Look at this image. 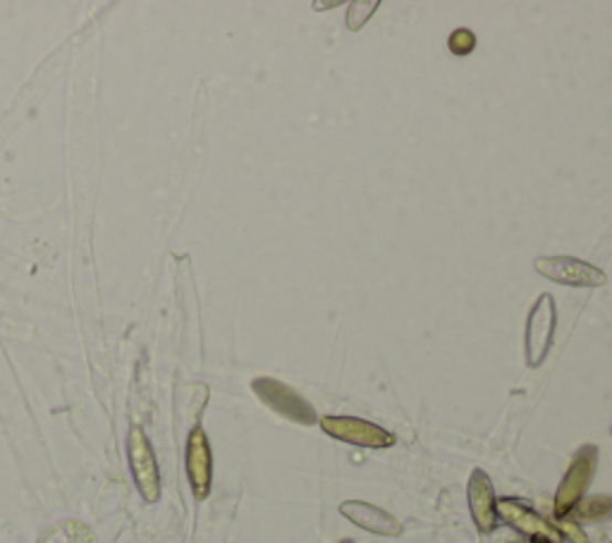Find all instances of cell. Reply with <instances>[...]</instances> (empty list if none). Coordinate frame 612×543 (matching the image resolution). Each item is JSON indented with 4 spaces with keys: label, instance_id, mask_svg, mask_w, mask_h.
I'll return each instance as SVG.
<instances>
[{
    "label": "cell",
    "instance_id": "cell-1",
    "mask_svg": "<svg viewBox=\"0 0 612 543\" xmlns=\"http://www.w3.org/2000/svg\"><path fill=\"white\" fill-rule=\"evenodd\" d=\"M595 465H599V448L584 446L579 448L572 457L570 467H567L564 477L556 493V518L564 520L577 510V505L584 500V493L595 475Z\"/></svg>",
    "mask_w": 612,
    "mask_h": 543
},
{
    "label": "cell",
    "instance_id": "cell-2",
    "mask_svg": "<svg viewBox=\"0 0 612 543\" xmlns=\"http://www.w3.org/2000/svg\"><path fill=\"white\" fill-rule=\"evenodd\" d=\"M558 311L556 299L550 295H541L536 299L527 317V338H524V350H527V364L531 369L541 366L550 352L552 336H556Z\"/></svg>",
    "mask_w": 612,
    "mask_h": 543
},
{
    "label": "cell",
    "instance_id": "cell-3",
    "mask_svg": "<svg viewBox=\"0 0 612 543\" xmlns=\"http://www.w3.org/2000/svg\"><path fill=\"white\" fill-rule=\"evenodd\" d=\"M320 428L335 438L349 443V446H359V448H369V450H383L395 446V436L386 432L383 426H378L373 422L359 419V417H320L318 419Z\"/></svg>",
    "mask_w": 612,
    "mask_h": 543
},
{
    "label": "cell",
    "instance_id": "cell-4",
    "mask_svg": "<svg viewBox=\"0 0 612 543\" xmlns=\"http://www.w3.org/2000/svg\"><path fill=\"white\" fill-rule=\"evenodd\" d=\"M252 388L258 395L261 403H266L273 412L283 414L285 419L304 424V426H314L318 422L316 409L309 403H306V400L297 391L289 388V385H285L283 381L256 379L252 383Z\"/></svg>",
    "mask_w": 612,
    "mask_h": 543
},
{
    "label": "cell",
    "instance_id": "cell-5",
    "mask_svg": "<svg viewBox=\"0 0 612 543\" xmlns=\"http://www.w3.org/2000/svg\"><path fill=\"white\" fill-rule=\"evenodd\" d=\"M536 270L552 283L572 285V288H601L608 283L601 268L574 259V256H541V259H536Z\"/></svg>",
    "mask_w": 612,
    "mask_h": 543
},
{
    "label": "cell",
    "instance_id": "cell-6",
    "mask_svg": "<svg viewBox=\"0 0 612 543\" xmlns=\"http://www.w3.org/2000/svg\"><path fill=\"white\" fill-rule=\"evenodd\" d=\"M127 455H129V469H133V477L139 493L144 496L147 503H156L160 496V475L156 465V455L149 438L144 436L139 426L129 432L127 438Z\"/></svg>",
    "mask_w": 612,
    "mask_h": 543
},
{
    "label": "cell",
    "instance_id": "cell-7",
    "mask_svg": "<svg viewBox=\"0 0 612 543\" xmlns=\"http://www.w3.org/2000/svg\"><path fill=\"white\" fill-rule=\"evenodd\" d=\"M495 510H498V518L517 529L519 534L529 536V539H544L548 543H562L564 536L560 534V529L556 524H550L541 514H536L531 508L521 505L519 500L513 498H503L495 503Z\"/></svg>",
    "mask_w": 612,
    "mask_h": 543
},
{
    "label": "cell",
    "instance_id": "cell-8",
    "mask_svg": "<svg viewBox=\"0 0 612 543\" xmlns=\"http://www.w3.org/2000/svg\"><path fill=\"white\" fill-rule=\"evenodd\" d=\"M187 477L192 483V491L197 500H203L211 493L213 481V455L211 443L203 428H194L187 440Z\"/></svg>",
    "mask_w": 612,
    "mask_h": 543
},
{
    "label": "cell",
    "instance_id": "cell-9",
    "mask_svg": "<svg viewBox=\"0 0 612 543\" xmlns=\"http://www.w3.org/2000/svg\"><path fill=\"white\" fill-rule=\"evenodd\" d=\"M466 500H469V512L472 520L478 526L481 534H493L495 524H498V510H495V498L493 481L484 469H474L469 477V486H466Z\"/></svg>",
    "mask_w": 612,
    "mask_h": 543
},
{
    "label": "cell",
    "instance_id": "cell-10",
    "mask_svg": "<svg viewBox=\"0 0 612 543\" xmlns=\"http://www.w3.org/2000/svg\"><path fill=\"white\" fill-rule=\"evenodd\" d=\"M340 514L352 524H357L359 529H363V532H371L378 536L402 534V524L398 522V518H392V514L386 512L383 508L363 503V500H345L340 505Z\"/></svg>",
    "mask_w": 612,
    "mask_h": 543
},
{
    "label": "cell",
    "instance_id": "cell-11",
    "mask_svg": "<svg viewBox=\"0 0 612 543\" xmlns=\"http://www.w3.org/2000/svg\"><path fill=\"white\" fill-rule=\"evenodd\" d=\"M577 512H579V520H584V522L608 520V518H612V496H593V498L581 500V503L577 505Z\"/></svg>",
    "mask_w": 612,
    "mask_h": 543
},
{
    "label": "cell",
    "instance_id": "cell-12",
    "mask_svg": "<svg viewBox=\"0 0 612 543\" xmlns=\"http://www.w3.org/2000/svg\"><path fill=\"white\" fill-rule=\"evenodd\" d=\"M378 0H355L352 6H349V12H347V26L352 32H359L363 24H367L371 18H373V12L378 10Z\"/></svg>",
    "mask_w": 612,
    "mask_h": 543
},
{
    "label": "cell",
    "instance_id": "cell-13",
    "mask_svg": "<svg viewBox=\"0 0 612 543\" xmlns=\"http://www.w3.org/2000/svg\"><path fill=\"white\" fill-rule=\"evenodd\" d=\"M447 46L455 55H469L476 49V36L472 30H457L450 34Z\"/></svg>",
    "mask_w": 612,
    "mask_h": 543
},
{
    "label": "cell",
    "instance_id": "cell-14",
    "mask_svg": "<svg viewBox=\"0 0 612 543\" xmlns=\"http://www.w3.org/2000/svg\"><path fill=\"white\" fill-rule=\"evenodd\" d=\"M558 529H560V534L564 539H570L574 543H587V534L581 532V529L577 526V522H572L570 518H564V520H558Z\"/></svg>",
    "mask_w": 612,
    "mask_h": 543
},
{
    "label": "cell",
    "instance_id": "cell-15",
    "mask_svg": "<svg viewBox=\"0 0 612 543\" xmlns=\"http://www.w3.org/2000/svg\"><path fill=\"white\" fill-rule=\"evenodd\" d=\"M529 543H548V541H544V539H531Z\"/></svg>",
    "mask_w": 612,
    "mask_h": 543
},
{
    "label": "cell",
    "instance_id": "cell-16",
    "mask_svg": "<svg viewBox=\"0 0 612 543\" xmlns=\"http://www.w3.org/2000/svg\"><path fill=\"white\" fill-rule=\"evenodd\" d=\"M340 543H355V541H349V539H342V541H340Z\"/></svg>",
    "mask_w": 612,
    "mask_h": 543
},
{
    "label": "cell",
    "instance_id": "cell-17",
    "mask_svg": "<svg viewBox=\"0 0 612 543\" xmlns=\"http://www.w3.org/2000/svg\"><path fill=\"white\" fill-rule=\"evenodd\" d=\"M513 543H524V541H513Z\"/></svg>",
    "mask_w": 612,
    "mask_h": 543
}]
</instances>
